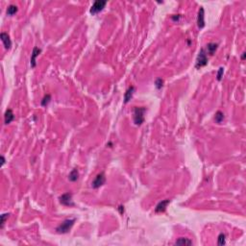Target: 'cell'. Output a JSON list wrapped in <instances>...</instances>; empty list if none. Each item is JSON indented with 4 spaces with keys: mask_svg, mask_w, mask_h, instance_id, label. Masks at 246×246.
Listing matches in <instances>:
<instances>
[{
    "mask_svg": "<svg viewBox=\"0 0 246 246\" xmlns=\"http://www.w3.org/2000/svg\"><path fill=\"white\" fill-rule=\"evenodd\" d=\"M170 203V200L169 199H165V200H163L159 203V204L156 206L155 208V213H163L165 211V209H167V205Z\"/></svg>",
    "mask_w": 246,
    "mask_h": 246,
    "instance_id": "10",
    "label": "cell"
},
{
    "mask_svg": "<svg viewBox=\"0 0 246 246\" xmlns=\"http://www.w3.org/2000/svg\"><path fill=\"white\" fill-rule=\"evenodd\" d=\"M208 64V58H207V53L204 48H202L198 53L197 59H196V64L195 67L196 69H200L202 66H205Z\"/></svg>",
    "mask_w": 246,
    "mask_h": 246,
    "instance_id": "3",
    "label": "cell"
},
{
    "mask_svg": "<svg viewBox=\"0 0 246 246\" xmlns=\"http://www.w3.org/2000/svg\"><path fill=\"white\" fill-rule=\"evenodd\" d=\"M244 58H245V53H243V54H242V57H241V59H242V60H244Z\"/></svg>",
    "mask_w": 246,
    "mask_h": 246,
    "instance_id": "25",
    "label": "cell"
},
{
    "mask_svg": "<svg viewBox=\"0 0 246 246\" xmlns=\"http://www.w3.org/2000/svg\"><path fill=\"white\" fill-rule=\"evenodd\" d=\"M15 118V114L13 113V111L11 109H8L7 111L5 112V114H4V121H5V124H10V123L14 120Z\"/></svg>",
    "mask_w": 246,
    "mask_h": 246,
    "instance_id": "11",
    "label": "cell"
},
{
    "mask_svg": "<svg viewBox=\"0 0 246 246\" xmlns=\"http://www.w3.org/2000/svg\"><path fill=\"white\" fill-rule=\"evenodd\" d=\"M0 39H1L2 42L4 44L5 48L9 50V49L11 48V46H12V40L10 39V36L7 33H4L3 32V33L0 34Z\"/></svg>",
    "mask_w": 246,
    "mask_h": 246,
    "instance_id": "8",
    "label": "cell"
},
{
    "mask_svg": "<svg viewBox=\"0 0 246 246\" xmlns=\"http://www.w3.org/2000/svg\"><path fill=\"white\" fill-rule=\"evenodd\" d=\"M9 215H10L9 213H4V214L1 215V226H0V227H1V229L4 227L5 221H6V219H7V218L9 217Z\"/></svg>",
    "mask_w": 246,
    "mask_h": 246,
    "instance_id": "22",
    "label": "cell"
},
{
    "mask_svg": "<svg viewBox=\"0 0 246 246\" xmlns=\"http://www.w3.org/2000/svg\"><path fill=\"white\" fill-rule=\"evenodd\" d=\"M60 203L64 206H67V207H72L74 206V203L72 201V193L70 192H66L64 193L63 195H61L59 197Z\"/></svg>",
    "mask_w": 246,
    "mask_h": 246,
    "instance_id": "5",
    "label": "cell"
},
{
    "mask_svg": "<svg viewBox=\"0 0 246 246\" xmlns=\"http://www.w3.org/2000/svg\"><path fill=\"white\" fill-rule=\"evenodd\" d=\"M224 119V114L222 112H220V111H218V112H216V114H215V116H214V120L216 123H221L223 121Z\"/></svg>",
    "mask_w": 246,
    "mask_h": 246,
    "instance_id": "17",
    "label": "cell"
},
{
    "mask_svg": "<svg viewBox=\"0 0 246 246\" xmlns=\"http://www.w3.org/2000/svg\"><path fill=\"white\" fill-rule=\"evenodd\" d=\"M146 109L144 107H135L134 108V122L136 125H141L144 121V114Z\"/></svg>",
    "mask_w": 246,
    "mask_h": 246,
    "instance_id": "1",
    "label": "cell"
},
{
    "mask_svg": "<svg viewBox=\"0 0 246 246\" xmlns=\"http://www.w3.org/2000/svg\"><path fill=\"white\" fill-rule=\"evenodd\" d=\"M41 52V49L39 47H34L33 52L31 54V60H30V64H31V67H35L36 66V58L39 56Z\"/></svg>",
    "mask_w": 246,
    "mask_h": 246,
    "instance_id": "9",
    "label": "cell"
},
{
    "mask_svg": "<svg viewBox=\"0 0 246 246\" xmlns=\"http://www.w3.org/2000/svg\"><path fill=\"white\" fill-rule=\"evenodd\" d=\"M134 91H135V88L133 87V86L128 88V90H126L125 94H124V102L125 103H128L131 100V98L133 97V94H134Z\"/></svg>",
    "mask_w": 246,
    "mask_h": 246,
    "instance_id": "13",
    "label": "cell"
},
{
    "mask_svg": "<svg viewBox=\"0 0 246 246\" xmlns=\"http://www.w3.org/2000/svg\"><path fill=\"white\" fill-rule=\"evenodd\" d=\"M1 160H2V163H1V165H3L5 163V158L3 156H1Z\"/></svg>",
    "mask_w": 246,
    "mask_h": 246,
    "instance_id": "24",
    "label": "cell"
},
{
    "mask_svg": "<svg viewBox=\"0 0 246 246\" xmlns=\"http://www.w3.org/2000/svg\"><path fill=\"white\" fill-rule=\"evenodd\" d=\"M217 47H218V44H215V42H210V44H207V51L206 53L209 54L210 56H213V55L215 53V51L217 50Z\"/></svg>",
    "mask_w": 246,
    "mask_h": 246,
    "instance_id": "12",
    "label": "cell"
},
{
    "mask_svg": "<svg viewBox=\"0 0 246 246\" xmlns=\"http://www.w3.org/2000/svg\"><path fill=\"white\" fill-rule=\"evenodd\" d=\"M180 17H181L180 15H174V16H172V19H173L174 21H178L180 19Z\"/></svg>",
    "mask_w": 246,
    "mask_h": 246,
    "instance_id": "23",
    "label": "cell"
},
{
    "mask_svg": "<svg viewBox=\"0 0 246 246\" xmlns=\"http://www.w3.org/2000/svg\"><path fill=\"white\" fill-rule=\"evenodd\" d=\"M223 73H224V69H223V67H219L218 72H217V75H216V79L218 80V81H220V80L222 79Z\"/></svg>",
    "mask_w": 246,
    "mask_h": 246,
    "instance_id": "21",
    "label": "cell"
},
{
    "mask_svg": "<svg viewBox=\"0 0 246 246\" xmlns=\"http://www.w3.org/2000/svg\"><path fill=\"white\" fill-rule=\"evenodd\" d=\"M155 85H156V88L158 90L160 89H162L163 88V80L162 78H158L156 81H155Z\"/></svg>",
    "mask_w": 246,
    "mask_h": 246,
    "instance_id": "20",
    "label": "cell"
},
{
    "mask_svg": "<svg viewBox=\"0 0 246 246\" xmlns=\"http://www.w3.org/2000/svg\"><path fill=\"white\" fill-rule=\"evenodd\" d=\"M16 12H17V7L16 5L11 4L10 6H8V8H7V15L8 16H13L16 13Z\"/></svg>",
    "mask_w": 246,
    "mask_h": 246,
    "instance_id": "16",
    "label": "cell"
},
{
    "mask_svg": "<svg viewBox=\"0 0 246 246\" xmlns=\"http://www.w3.org/2000/svg\"><path fill=\"white\" fill-rule=\"evenodd\" d=\"M225 237H226V236L224 235V234H220V235L218 236V238H217V243H218V245H224V244L226 243Z\"/></svg>",
    "mask_w": 246,
    "mask_h": 246,
    "instance_id": "18",
    "label": "cell"
},
{
    "mask_svg": "<svg viewBox=\"0 0 246 246\" xmlns=\"http://www.w3.org/2000/svg\"><path fill=\"white\" fill-rule=\"evenodd\" d=\"M78 178H79V172H78V170H77L76 168L72 169V171L70 172L69 175V181H71V182H75V181L78 180Z\"/></svg>",
    "mask_w": 246,
    "mask_h": 246,
    "instance_id": "15",
    "label": "cell"
},
{
    "mask_svg": "<svg viewBox=\"0 0 246 246\" xmlns=\"http://www.w3.org/2000/svg\"><path fill=\"white\" fill-rule=\"evenodd\" d=\"M175 244H181V245H192V241H190L189 238H187V237H180L178 238Z\"/></svg>",
    "mask_w": 246,
    "mask_h": 246,
    "instance_id": "14",
    "label": "cell"
},
{
    "mask_svg": "<svg viewBox=\"0 0 246 246\" xmlns=\"http://www.w3.org/2000/svg\"><path fill=\"white\" fill-rule=\"evenodd\" d=\"M106 182V176H105V173L104 172H101V173L98 174L95 179L93 180V182L91 183V187L93 188H98L102 187L104 184Z\"/></svg>",
    "mask_w": 246,
    "mask_h": 246,
    "instance_id": "6",
    "label": "cell"
},
{
    "mask_svg": "<svg viewBox=\"0 0 246 246\" xmlns=\"http://www.w3.org/2000/svg\"><path fill=\"white\" fill-rule=\"evenodd\" d=\"M106 4H107V1H105V0H97V1H95L90 7V14L95 15L97 13H99V12H101L104 9Z\"/></svg>",
    "mask_w": 246,
    "mask_h": 246,
    "instance_id": "4",
    "label": "cell"
},
{
    "mask_svg": "<svg viewBox=\"0 0 246 246\" xmlns=\"http://www.w3.org/2000/svg\"><path fill=\"white\" fill-rule=\"evenodd\" d=\"M75 218H71V219H65L62 224H60L57 228H56V232L58 234H66L70 231V229L72 228V226L74 225L75 222Z\"/></svg>",
    "mask_w": 246,
    "mask_h": 246,
    "instance_id": "2",
    "label": "cell"
},
{
    "mask_svg": "<svg viewBox=\"0 0 246 246\" xmlns=\"http://www.w3.org/2000/svg\"><path fill=\"white\" fill-rule=\"evenodd\" d=\"M197 25L200 29L205 27V11L203 7H200L197 16Z\"/></svg>",
    "mask_w": 246,
    "mask_h": 246,
    "instance_id": "7",
    "label": "cell"
},
{
    "mask_svg": "<svg viewBox=\"0 0 246 246\" xmlns=\"http://www.w3.org/2000/svg\"><path fill=\"white\" fill-rule=\"evenodd\" d=\"M50 100H51V96H50V94L45 95V96L44 97V99H42V101H41V106H47V105H48V103L50 102Z\"/></svg>",
    "mask_w": 246,
    "mask_h": 246,
    "instance_id": "19",
    "label": "cell"
}]
</instances>
